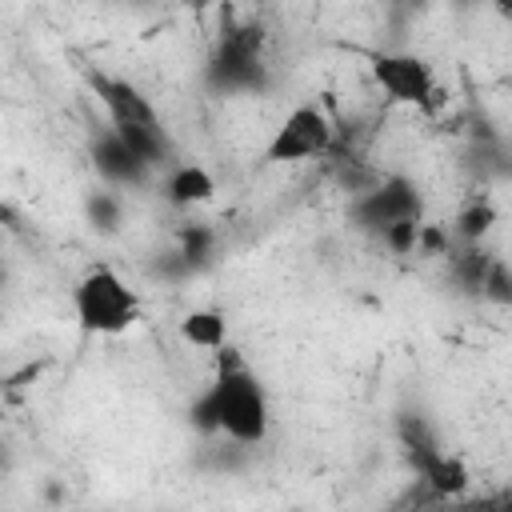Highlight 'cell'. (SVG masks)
Returning <instances> with one entry per match:
<instances>
[{
	"instance_id": "1",
	"label": "cell",
	"mask_w": 512,
	"mask_h": 512,
	"mask_svg": "<svg viewBox=\"0 0 512 512\" xmlns=\"http://www.w3.org/2000/svg\"><path fill=\"white\" fill-rule=\"evenodd\" d=\"M188 424L200 436H224V440L244 444V448L264 444L268 424H272L268 392L232 344L216 348V376L188 404Z\"/></svg>"
},
{
	"instance_id": "2",
	"label": "cell",
	"mask_w": 512,
	"mask_h": 512,
	"mask_svg": "<svg viewBox=\"0 0 512 512\" xmlns=\"http://www.w3.org/2000/svg\"><path fill=\"white\" fill-rule=\"evenodd\" d=\"M204 88L212 96H264L272 88V72L264 60V28L232 24L216 40L204 60Z\"/></svg>"
},
{
	"instance_id": "3",
	"label": "cell",
	"mask_w": 512,
	"mask_h": 512,
	"mask_svg": "<svg viewBox=\"0 0 512 512\" xmlns=\"http://www.w3.org/2000/svg\"><path fill=\"white\" fill-rule=\"evenodd\" d=\"M72 312L88 336H120L140 320V296L116 268L92 264L72 288Z\"/></svg>"
},
{
	"instance_id": "4",
	"label": "cell",
	"mask_w": 512,
	"mask_h": 512,
	"mask_svg": "<svg viewBox=\"0 0 512 512\" xmlns=\"http://www.w3.org/2000/svg\"><path fill=\"white\" fill-rule=\"evenodd\" d=\"M344 216H348V224L356 232L380 236L392 220H404V216H420L424 220V196H420L416 180H408L400 172H388L376 184H368L364 192H352Z\"/></svg>"
},
{
	"instance_id": "5",
	"label": "cell",
	"mask_w": 512,
	"mask_h": 512,
	"mask_svg": "<svg viewBox=\"0 0 512 512\" xmlns=\"http://www.w3.org/2000/svg\"><path fill=\"white\" fill-rule=\"evenodd\" d=\"M336 144V128L320 104H296L264 144V164H304L328 156Z\"/></svg>"
},
{
	"instance_id": "6",
	"label": "cell",
	"mask_w": 512,
	"mask_h": 512,
	"mask_svg": "<svg viewBox=\"0 0 512 512\" xmlns=\"http://www.w3.org/2000/svg\"><path fill=\"white\" fill-rule=\"evenodd\" d=\"M372 80L392 104L408 108H428L436 100V72L420 52L388 48L372 56Z\"/></svg>"
},
{
	"instance_id": "7",
	"label": "cell",
	"mask_w": 512,
	"mask_h": 512,
	"mask_svg": "<svg viewBox=\"0 0 512 512\" xmlns=\"http://www.w3.org/2000/svg\"><path fill=\"white\" fill-rule=\"evenodd\" d=\"M88 88L92 96L100 100L104 116L112 128H144V124H164L160 112L152 108V100L124 76H112V72H96L88 68Z\"/></svg>"
},
{
	"instance_id": "8",
	"label": "cell",
	"mask_w": 512,
	"mask_h": 512,
	"mask_svg": "<svg viewBox=\"0 0 512 512\" xmlns=\"http://www.w3.org/2000/svg\"><path fill=\"white\" fill-rule=\"evenodd\" d=\"M88 160H92V172L108 184V188H144L152 180V168L104 124L92 132L88 140Z\"/></svg>"
},
{
	"instance_id": "9",
	"label": "cell",
	"mask_w": 512,
	"mask_h": 512,
	"mask_svg": "<svg viewBox=\"0 0 512 512\" xmlns=\"http://www.w3.org/2000/svg\"><path fill=\"white\" fill-rule=\"evenodd\" d=\"M416 484L432 496V500H460L468 488H472V472L460 456H452L448 448H436L428 460H420L412 468Z\"/></svg>"
},
{
	"instance_id": "10",
	"label": "cell",
	"mask_w": 512,
	"mask_h": 512,
	"mask_svg": "<svg viewBox=\"0 0 512 512\" xmlns=\"http://www.w3.org/2000/svg\"><path fill=\"white\" fill-rule=\"evenodd\" d=\"M216 196V180L204 164H172L164 172V200L172 208H196V204H208Z\"/></svg>"
},
{
	"instance_id": "11",
	"label": "cell",
	"mask_w": 512,
	"mask_h": 512,
	"mask_svg": "<svg viewBox=\"0 0 512 512\" xmlns=\"http://www.w3.org/2000/svg\"><path fill=\"white\" fill-rule=\"evenodd\" d=\"M396 440H400V452H404L408 468H416L436 448H444L440 436H436V428H432V420L424 412H416V408H400L396 412Z\"/></svg>"
},
{
	"instance_id": "12",
	"label": "cell",
	"mask_w": 512,
	"mask_h": 512,
	"mask_svg": "<svg viewBox=\"0 0 512 512\" xmlns=\"http://www.w3.org/2000/svg\"><path fill=\"white\" fill-rule=\"evenodd\" d=\"M444 260H448L452 284H456L464 296H480V284H484V272H488L492 252H488L484 244H452Z\"/></svg>"
},
{
	"instance_id": "13",
	"label": "cell",
	"mask_w": 512,
	"mask_h": 512,
	"mask_svg": "<svg viewBox=\"0 0 512 512\" xmlns=\"http://www.w3.org/2000/svg\"><path fill=\"white\" fill-rule=\"evenodd\" d=\"M180 340L204 352H216L228 344V316L220 308H192L180 320Z\"/></svg>"
},
{
	"instance_id": "14",
	"label": "cell",
	"mask_w": 512,
	"mask_h": 512,
	"mask_svg": "<svg viewBox=\"0 0 512 512\" xmlns=\"http://www.w3.org/2000/svg\"><path fill=\"white\" fill-rule=\"evenodd\" d=\"M496 228V204L488 196H476L468 200L456 220H452V240L456 244H484V236Z\"/></svg>"
},
{
	"instance_id": "15",
	"label": "cell",
	"mask_w": 512,
	"mask_h": 512,
	"mask_svg": "<svg viewBox=\"0 0 512 512\" xmlns=\"http://www.w3.org/2000/svg\"><path fill=\"white\" fill-rule=\"evenodd\" d=\"M176 252L196 268V276L212 264V256H216V228L212 224H180V232H176Z\"/></svg>"
},
{
	"instance_id": "16",
	"label": "cell",
	"mask_w": 512,
	"mask_h": 512,
	"mask_svg": "<svg viewBox=\"0 0 512 512\" xmlns=\"http://www.w3.org/2000/svg\"><path fill=\"white\" fill-rule=\"evenodd\" d=\"M84 220H88L96 232L112 236V232L120 228V220H124V200H120L112 188H92V192L84 196Z\"/></svg>"
},
{
	"instance_id": "17",
	"label": "cell",
	"mask_w": 512,
	"mask_h": 512,
	"mask_svg": "<svg viewBox=\"0 0 512 512\" xmlns=\"http://www.w3.org/2000/svg\"><path fill=\"white\" fill-rule=\"evenodd\" d=\"M480 300L500 304V308L512 304V268H508L504 256H492L488 260V272H484V284H480Z\"/></svg>"
},
{
	"instance_id": "18",
	"label": "cell",
	"mask_w": 512,
	"mask_h": 512,
	"mask_svg": "<svg viewBox=\"0 0 512 512\" xmlns=\"http://www.w3.org/2000/svg\"><path fill=\"white\" fill-rule=\"evenodd\" d=\"M420 216H404V220H392L376 240L392 252V256H412L416 252V236H420Z\"/></svg>"
},
{
	"instance_id": "19",
	"label": "cell",
	"mask_w": 512,
	"mask_h": 512,
	"mask_svg": "<svg viewBox=\"0 0 512 512\" xmlns=\"http://www.w3.org/2000/svg\"><path fill=\"white\" fill-rule=\"evenodd\" d=\"M148 276H156V280H164V284H184V280L196 276V268L172 248V252H156V260L148 264Z\"/></svg>"
},
{
	"instance_id": "20",
	"label": "cell",
	"mask_w": 512,
	"mask_h": 512,
	"mask_svg": "<svg viewBox=\"0 0 512 512\" xmlns=\"http://www.w3.org/2000/svg\"><path fill=\"white\" fill-rule=\"evenodd\" d=\"M456 240L440 228V224H420V236H416V252H424V256H448V248H452Z\"/></svg>"
},
{
	"instance_id": "21",
	"label": "cell",
	"mask_w": 512,
	"mask_h": 512,
	"mask_svg": "<svg viewBox=\"0 0 512 512\" xmlns=\"http://www.w3.org/2000/svg\"><path fill=\"white\" fill-rule=\"evenodd\" d=\"M396 12H408V16H416V12H424L428 8V0H388Z\"/></svg>"
},
{
	"instance_id": "22",
	"label": "cell",
	"mask_w": 512,
	"mask_h": 512,
	"mask_svg": "<svg viewBox=\"0 0 512 512\" xmlns=\"http://www.w3.org/2000/svg\"><path fill=\"white\" fill-rule=\"evenodd\" d=\"M484 4H492L500 20H512V0H484Z\"/></svg>"
},
{
	"instance_id": "23",
	"label": "cell",
	"mask_w": 512,
	"mask_h": 512,
	"mask_svg": "<svg viewBox=\"0 0 512 512\" xmlns=\"http://www.w3.org/2000/svg\"><path fill=\"white\" fill-rule=\"evenodd\" d=\"M180 4H184V8H192V12H204V8H212L216 0H180Z\"/></svg>"
},
{
	"instance_id": "24",
	"label": "cell",
	"mask_w": 512,
	"mask_h": 512,
	"mask_svg": "<svg viewBox=\"0 0 512 512\" xmlns=\"http://www.w3.org/2000/svg\"><path fill=\"white\" fill-rule=\"evenodd\" d=\"M484 0H452V8H480Z\"/></svg>"
},
{
	"instance_id": "25",
	"label": "cell",
	"mask_w": 512,
	"mask_h": 512,
	"mask_svg": "<svg viewBox=\"0 0 512 512\" xmlns=\"http://www.w3.org/2000/svg\"><path fill=\"white\" fill-rule=\"evenodd\" d=\"M4 464H8V460H4V452H0V468H4Z\"/></svg>"
},
{
	"instance_id": "26",
	"label": "cell",
	"mask_w": 512,
	"mask_h": 512,
	"mask_svg": "<svg viewBox=\"0 0 512 512\" xmlns=\"http://www.w3.org/2000/svg\"><path fill=\"white\" fill-rule=\"evenodd\" d=\"M128 4H148V0H128Z\"/></svg>"
}]
</instances>
